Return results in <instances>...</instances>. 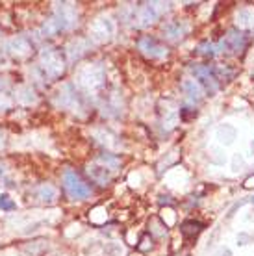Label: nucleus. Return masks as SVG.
I'll return each mask as SVG.
<instances>
[{
    "label": "nucleus",
    "mask_w": 254,
    "mask_h": 256,
    "mask_svg": "<svg viewBox=\"0 0 254 256\" xmlns=\"http://www.w3.org/2000/svg\"><path fill=\"white\" fill-rule=\"evenodd\" d=\"M248 45V38L240 30H230L224 38L216 45L217 54H232V56H240Z\"/></svg>",
    "instance_id": "2"
},
{
    "label": "nucleus",
    "mask_w": 254,
    "mask_h": 256,
    "mask_svg": "<svg viewBox=\"0 0 254 256\" xmlns=\"http://www.w3.org/2000/svg\"><path fill=\"white\" fill-rule=\"evenodd\" d=\"M164 4H156V2H152V4H143V6L140 8V12H138V26H141V28H145V26H150L154 22V20L160 17V13H162V10L164 8Z\"/></svg>",
    "instance_id": "6"
},
{
    "label": "nucleus",
    "mask_w": 254,
    "mask_h": 256,
    "mask_svg": "<svg viewBox=\"0 0 254 256\" xmlns=\"http://www.w3.org/2000/svg\"><path fill=\"white\" fill-rule=\"evenodd\" d=\"M119 167V160L115 158V156H110V154H102L98 156L93 164H89L88 166V173L89 176L95 180L96 184H100V186H106L112 182L115 174V169Z\"/></svg>",
    "instance_id": "1"
},
{
    "label": "nucleus",
    "mask_w": 254,
    "mask_h": 256,
    "mask_svg": "<svg viewBox=\"0 0 254 256\" xmlns=\"http://www.w3.org/2000/svg\"><path fill=\"white\" fill-rule=\"evenodd\" d=\"M138 46H140V50L145 54L146 58H152V60H160V58H167V54H169V48L166 45H162L158 39L154 38H141L138 41Z\"/></svg>",
    "instance_id": "4"
},
{
    "label": "nucleus",
    "mask_w": 254,
    "mask_h": 256,
    "mask_svg": "<svg viewBox=\"0 0 254 256\" xmlns=\"http://www.w3.org/2000/svg\"><path fill=\"white\" fill-rule=\"evenodd\" d=\"M0 208L2 210H13L15 204H13V200L8 195H0Z\"/></svg>",
    "instance_id": "16"
},
{
    "label": "nucleus",
    "mask_w": 254,
    "mask_h": 256,
    "mask_svg": "<svg viewBox=\"0 0 254 256\" xmlns=\"http://www.w3.org/2000/svg\"><path fill=\"white\" fill-rule=\"evenodd\" d=\"M36 198H38L39 202H43V204H50V202H54V200L58 198L56 188L48 186V184L38 188V192H36Z\"/></svg>",
    "instance_id": "12"
},
{
    "label": "nucleus",
    "mask_w": 254,
    "mask_h": 256,
    "mask_svg": "<svg viewBox=\"0 0 254 256\" xmlns=\"http://www.w3.org/2000/svg\"><path fill=\"white\" fill-rule=\"evenodd\" d=\"M64 188L67 195L70 198H74V200H84V198H88L91 195V188L72 169H67L64 173Z\"/></svg>",
    "instance_id": "3"
},
{
    "label": "nucleus",
    "mask_w": 254,
    "mask_h": 256,
    "mask_svg": "<svg viewBox=\"0 0 254 256\" xmlns=\"http://www.w3.org/2000/svg\"><path fill=\"white\" fill-rule=\"evenodd\" d=\"M238 22L243 28H250L254 26V12H248V10H243V12L238 13Z\"/></svg>",
    "instance_id": "14"
},
{
    "label": "nucleus",
    "mask_w": 254,
    "mask_h": 256,
    "mask_svg": "<svg viewBox=\"0 0 254 256\" xmlns=\"http://www.w3.org/2000/svg\"><path fill=\"white\" fill-rule=\"evenodd\" d=\"M44 62H46V69H48V72H50L52 76H58V74H62L64 72V60H62V56L60 54H56V52H44Z\"/></svg>",
    "instance_id": "8"
},
{
    "label": "nucleus",
    "mask_w": 254,
    "mask_h": 256,
    "mask_svg": "<svg viewBox=\"0 0 254 256\" xmlns=\"http://www.w3.org/2000/svg\"><path fill=\"white\" fill-rule=\"evenodd\" d=\"M214 69V74H216L217 82H230V80H234L236 74H238V69L232 67V65H224V64H219L216 67H212Z\"/></svg>",
    "instance_id": "10"
},
{
    "label": "nucleus",
    "mask_w": 254,
    "mask_h": 256,
    "mask_svg": "<svg viewBox=\"0 0 254 256\" xmlns=\"http://www.w3.org/2000/svg\"><path fill=\"white\" fill-rule=\"evenodd\" d=\"M150 232L156 234L158 238H162V236H166L167 234V226L160 223L158 219H152V221H150Z\"/></svg>",
    "instance_id": "15"
},
{
    "label": "nucleus",
    "mask_w": 254,
    "mask_h": 256,
    "mask_svg": "<svg viewBox=\"0 0 254 256\" xmlns=\"http://www.w3.org/2000/svg\"><path fill=\"white\" fill-rule=\"evenodd\" d=\"M250 202H252V204H254V197H252V198H250Z\"/></svg>",
    "instance_id": "19"
},
{
    "label": "nucleus",
    "mask_w": 254,
    "mask_h": 256,
    "mask_svg": "<svg viewBox=\"0 0 254 256\" xmlns=\"http://www.w3.org/2000/svg\"><path fill=\"white\" fill-rule=\"evenodd\" d=\"M193 74L198 80V84L202 86V90H206V93H210V95L216 93L217 88H219V82H217L214 69H212L210 65H197L193 69Z\"/></svg>",
    "instance_id": "5"
},
{
    "label": "nucleus",
    "mask_w": 254,
    "mask_h": 256,
    "mask_svg": "<svg viewBox=\"0 0 254 256\" xmlns=\"http://www.w3.org/2000/svg\"><path fill=\"white\" fill-rule=\"evenodd\" d=\"M243 186L247 188V190H252V188H254V174H252V176H248V178L243 182Z\"/></svg>",
    "instance_id": "18"
},
{
    "label": "nucleus",
    "mask_w": 254,
    "mask_h": 256,
    "mask_svg": "<svg viewBox=\"0 0 254 256\" xmlns=\"http://www.w3.org/2000/svg\"><path fill=\"white\" fill-rule=\"evenodd\" d=\"M204 224L200 221H195V219H190V221H184V223L180 224V232L184 234V238L188 240H193V238H197L200 232H202Z\"/></svg>",
    "instance_id": "11"
},
{
    "label": "nucleus",
    "mask_w": 254,
    "mask_h": 256,
    "mask_svg": "<svg viewBox=\"0 0 254 256\" xmlns=\"http://www.w3.org/2000/svg\"><path fill=\"white\" fill-rule=\"evenodd\" d=\"M197 54L198 56H204V58H214L217 54V48L210 41H202V43L197 46Z\"/></svg>",
    "instance_id": "13"
},
{
    "label": "nucleus",
    "mask_w": 254,
    "mask_h": 256,
    "mask_svg": "<svg viewBox=\"0 0 254 256\" xmlns=\"http://www.w3.org/2000/svg\"><path fill=\"white\" fill-rule=\"evenodd\" d=\"M180 117H182L184 121H190V119H193V117H197V110H193V112H188V108L180 110Z\"/></svg>",
    "instance_id": "17"
},
{
    "label": "nucleus",
    "mask_w": 254,
    "mask_h": 256,
    "mask_svg": "<svg viewBox=\"0 0 254 256\" xmlns=\"http://www.w3.org/2000/svg\"><path fill=\"white\" fill-rule=\"evenodd\" d=\"M186 32H188V26L180 20H171L164 24V38H167L169 41H180L186 36Z\"/></svg>",
    "instance_id": "7"
},
{
    "label": "nucleus",
    "mask_w": 254,
    "mask_h": 256,
    "mask_svg": "<svg viewBox=\"0 0 254 256\" xmlns=\"http://www.w3.org/2000/svg\"><path fill=\"white\" fill-rule=\"evenodd\" d=\"M182 91H184L186 96H188L190 100H193V102L202 100L204 90L197 80H184V82H182Z\"/></svg>",
    "instance_id": "9"
}]
</instances>
